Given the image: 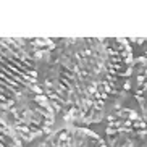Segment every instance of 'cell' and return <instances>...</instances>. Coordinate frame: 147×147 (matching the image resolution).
<instances>
[{"label":"cell","mask_w":147,"mask_h":147,"mask_svg":"<svg viewBox=\"0 0 147 147\" xmlns=\"http://www.w3.org/2000/svg\"><path fill=\"white\" fill-rule=\"evenodd\" d=\"M134 95L147 121V47L134 61Z\"/></svg>","instance_id":"cell-6"},{"label":"cell","mask_w":147,"mask_h":147,"mask_svg":"<svg viewBox=\"0 0 147 147\" xmlns=\"http://www.w3.org/2000/svg\"><path fill=\"white\" fill-rule=\"evenodd\" d=\"M133 71L126 39H58L44 58L39 86L55 113L66 120H94L126 89Z\"/></svg>","instance_id":"cell-1"},{"label":"cell","mask_w":147,"mask_h":147,"mask_svg":"<svg viewBox=\"0 0 147 147\" xmlns=\"http://www.w3.org/2000/svg\"><path fill=\"white\" fill-rule=\"evenodd\" d=\"M53 47L50 39L0 37V110H8L37 84V63Z\"/></svg>","instance_id":"cell-2"},{"label":"cell","mask_w":147,"mask_h":147,"mask_svg":"<svg viewBox=\"0 0 147 147\" xmlns=\"http://www.w3.org/2000/svg\"><path fill=\"white\" fill-rule=\"evenodd\" d=\"M7 113L8 126L18 138L28 142L49 133L55 120V110L39 84L24 92Z\"/></svg>","instance_id":"cell-3"},{"label":"cell","mask_w":147,"mask_h":147,"mask_svg":"<svg viewBox=\"0 0 147 147\" xmlns=\"http://www.w3.org/2000/svg\"><path fill=\"white\" fill-rule=\"evenodd\" d=\"M0 147H23L15 131L0 118Z\"/></svg>","instance_id":"cell-7"},{"label":"cell","mask_w":147,"mask_h":147,"mask_svg":"<svg viewBox=\"0 0 147 147\" xmlns=\"http://www.w3.org/2000/svg\"><path fill=\"white\" fill-rule=\"evenodd\" d=\"M39 147H107L105 142L91 129L68 126L49 136Z\"/></svg>","instance_id":"cell-5"},{"label":"cell","mask_w":147,"mask_h":147,"mask_svg":"<svg viewBox=\"0 0 147 147\" xmlns=\"http://www.w3.org/2000/svg\"><path fill=\"white\" fill-rule=\"evenodd\" d=\"M107 147H141L147 139V121L133 108L113 110L105 125Z\"/></svg>","instance_id":"cell-4"}]
</instances>
